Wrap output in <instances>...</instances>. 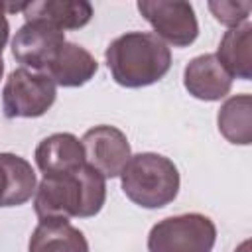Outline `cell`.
<instances>
[{"label": "cell", "instance_id": "obj_20", "mask_svg": "<svg viewBox=\"0 0 252 252\" xmlns=\"http://www.w3.org/2000/svg\"><path fill=\"white\" fill-rule=\"evenodd\" d=\"M2 75H4V59L0 57V79H2Z\"/></svg>", "mask_w": 252, "mask_h": 252}, {"label": "cell", "instance_id": "obj_4", "mask_svg": "<svg viewBox=\"0 0 252 252\" xmlns=\"http://www.w3.org/2000/svg\"><path fill=\"white\" fill-rule=\"evenodd\" d=\"M217 242L215 222L201 213L161 219L148 234V252H211Z\"/></svg>", "mask_w": 252, "mask_h": 252}, {"label": "cell", "instance_id": "obj_12", "mask_svg": "<svg viewBox=\"0 0 252 252\" xmlns=\"http://www.w3.org/2000/svg\"><path fill=\"white\" fill-rule=\"evenodd\" d=\"M96 71L98 63L89 49L79 43L65 41L43 73H47L57 87L75 89L87 85L96 75Z\"/></svg>", "mask_w": 252, "mask_h": 252}, {"label": "cell", "instance_id": "obj_13", "mask_svg": "<svg viewBox=\"0 0 252 252\" xmlns=\"http://www.w3.org/2000/svg\"><path fill=\"white\" fill-rule=\"evenodd\" d=\"M37 187V177L28 159L0 152V207H20L28 203Z\"/></svg>", "mask_w": 252, "mask_h": 252}, {"label": "cell", "instance_id": "obj_5", "mask_svg": "<svg viewBox=\"0 0 252 252\" xmlns=\"http://www.w3.org/2000/svg\"><path fill=\"white\" fill-rule=\"evenodd\" d=\"M57 98V85L43 71L26 67L14 69L2 89V108L6 118H39Z\"/></svg>", "mask_w": 252, "mask_h": 252}, {"label": "cell", "instance_id": "obj_7", "mask_svg": "<svg viewBox=\"0 0 252 252\" xmlns=\"http://www.w3.org/2000/svg\"><path fill=\"white\" fill-rule=\"evenodd\" d=\"M81 144L85 150V161L94 167L104 179L118 177L132 156L126 134L120 128L108 124L89 128L83 134Z\"/></svg>", "mask_w": 252, "mask_h": 252}, {"label": "cell", "instance_id": "obj_15", "mask_svg": "<svg viewBox=\"0 0 252 252\" xmlns=\"http://www.w3.org/2000/svg\"><path fill=\"white\" fill-rule=\"evenodd\" d=\"M219 63L232 79H252V24L244 22L238 28H230L220 37L217 49Z\"/></svg>", "mask_w": 252, "mask_h": 252}, {"label": "cell", "instance_id": "obj_6", "mask_svg": "<svg viewBox=\"0 0 252 252\" xmlns=\"http://www.w3.org/2000/svg\"><path fill=\"white\" fill-rule=\"evenodd\" d=\"M136 8L154 28V35H158L163 43H169L173 47H187L199 35V22L189 2L140 0Z\"/></svg>", "mask_w": 252, "mask_h": 252}, {"label": "cell", "instance_id": "obj_14", "mask_svg": "<svg viewBox=\"0 0 252 252\" xmlns=\"http://www.w3.org/2000/svg\"><path fill=\"white\" fill-rule=\"evenodd\" d=\"M28 252H89V242L83 230L69 220L47 219L39 220L33 228Z\"/></svg>", "mask_w": 252, "mask_h": 252}, {"label": "cell", "instance_id": "obj_1", "mask_svg": "<svg viewBox=\"0 0 252 252\" xmlns=\"http://www.w3.org/2000/svg\"><path fill=\"white\" fill-rule=\"evenodd\" d=\"M106 201V179L89 163L71 173L43 175L33 193V211L39 220L89 219L100 213Z\"/></svg>", "mask_w": 252, "mask_h": 252}, {"label": "cell", "instance_id": "obj_18", "mask_svg": "<svg viewBox=\"0 0 252 252\" xmlns=\"http://www.w3.org/2000/svg\"><path fill=\"white\" fill-rule=\"evenodd\" d=\"M8 37H10V24H8V18H6L4 2H0V57H2V51L8 43Z\"/></svg>", "mask_w": 252, "mask_h": 252}, {"label": "cell", "instance_id": "obj_11", "mask_svg": "<svg viewBox=\"0 0 252 252\" xmlns=\"http://www.w3.org/2000/svg\"><path fill=\"white\" fill-rule=\"evenodd\" d=\"M26 22H43L55 30H79L93 18V6L87 0H33L22 10Z\"/></svg>", "mask_w": 252, "mask_h": 252}, {"label": "cell", "instance_id": "obj_10", "mask_svg": "<svg viewBox=\"0 0 252 252\" xmlns=\"http://www.w3.org/2000/svg\"><path fill=\"white\" fill-rule=\"evenodd\" d=\"M35 165L43 175L71 173L85 165V150L81 140L71 132H57L43 138L33 152Z\"/></svg>", "mask_w": 252, "mask_h": 252}, {"label": "cell", "instance_id": "obj_17", "mask_svg": "<svg viewBox=\"0 0 252 252\" xmlns=\"http://www.w3.org/2000/svg\"><path fill=\"white\" fill-rule=\"evenodd\" d=\"M211 14L215 16L217 22H220L222 26L230 28H238L244 22H248L250 10H252V2L242 0V2H230V0H220V2H209L207 4Z\"/></svg>", "mask_w": 252, "mask_h": 252}, {"label": "cell", "instance_id": "obj_8", "mask_svg": "<svg viewBox=\"0 0 252 252\" xmlns=\"http://www.w3.org/2000/svg\"><path fill=\"white\" fill-rule=\"evenodd\" d=\"M65 41V32L43 22H26L12 37V55L26 69L45 71Z\"/></svg>", "mask_w": 252, "mask_h": 252}, {"label": "cell", "instance_id": "obj_16", "mask_svg": "<svg viewBox=\"0 0 252 252\" xmlns=\"http://www.w3.org/2000/svg\"><path fill=\"white\" fill-rule=\"evenodd\" d=\"M217 126L226 142L248 146L252 142V96L248 93L228 96L219 108Z\"/></svg>", "mask_w": 252, "mask_h": 252}, {"label": "cell", "instance_id": "obj_2", "mask_svg": "<svg viewBox=\"0 0 252 252\" xmlns=\"http://www.w3.org/2000/svg\"><path fill=\"white\" fill-rule=\"evenodd\" d=\"M106 67L116 85L142 89L163 79L171 67V51L150 32H126L104 51Z\"/></svg>", "mask_w": 252, "mask_h": 252}, {"label": "cell", "instance_id": "obj_19", "mask_svg": "<svg viewBox=\"0 0 252 252\" xmlns=\"http://www.w3.org/2000/svg\"><path fill=\"white\" fill-rule=\"evenodd\" d=\"M234 252H250V242H248V240H244V242H242Z\"/></svg>", "mask_w": 252, "mask_h": 252}, {"label": "cell", "instance_id": "obj_3", "mask_svg": "<svg viewBox=\"0 0 252 252\" xmlns=\"http://www.w3.org/2000/svg\"><path fill=\"white\" fill-rule=\"evenodd\" d=\"M118 177L124 195L142 209H161L173 203L181 185L177 165L154 152L130 156Z\"/></svg>", "mask_w": 252, "mask_h": 252}, {"label": "cell", "instance_id": "obj_9", "mask_svg": "<svg viewBox=\"0 0 252 252\" xmlns=\"http://www.w3.org/2000/svg\"><path fill=\"white\" fill-rule=\"evenodd\" d=\"M183 87L199 100L215 102L224 98L232 89V77L219 63L215 53L193 57L183 69Z\"/></svg>", "mask_w": 252, "mask_h": 252}]
</instances>
